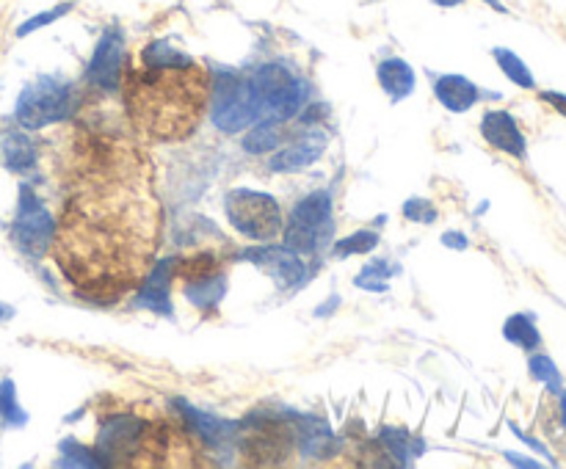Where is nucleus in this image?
Wrapping results in <instances>:
<instances>
[{"label":"nucleus","mask_w":566,"mask_h":469,"mask_svg":"<svg viewBox=\"0 0 566 469\" xmlns=\"http://www.w3.org/2000/svg\"><path fill=\"white\" fill-rule=\"evenodd\" d=\"M72 105H75L72 103V89L67 83L56 81V78H39L23 89L17 108H14V116L28 130H39V127L70 119Z\"/></svg>","instance_id":"obj_6"},{"label":"nucleus","mask_w":566,"mask_h":469,"mask_svg":"<svg viewBox=\"0 0 566 469\" xmlns=\"http://www.w3.org/2000/svg\"><path fill=\"white\" fill-rule=\"evenodd\" d=\"M125 108L133 125L155 141H183L202 122L210 97V72L174 50L166 39L144 47L141 64H125Z\"/></svg>","instance_id":"obj_2"},{"label":"nucleus","mask_w":566,"mask_h":469,"mask_svg":"<svg viewBox=\"0 0 566 469\" xmlns=\"http://www.w3.org/2000/svg\"><path fill=\"white\" fill-rule=\"evenodd\" d=\"M0 414L6 417V423H12V425H23L25 423L23 409H20L17 398H14L12 381H3V384H0Z\"/></svg>","instance_id":"obj_25"},{"label":"nucleus","mask_w":566,"mask_h":469,"mask_svg":"<svg viewBox=\"0 0 566 469\" xmlns=\"http://www.w3.org/2000/svg\"><path fill=\"white\" fill-rule=\"evenodd\" d=\"M125 64H128L125 36L111 28L97 42V50H94L89 69H86V81L92 86H103V89H116V86H122Z\"/></svg>","instance_id":"obj_9"},{"label":"nucleus","mask_w":566,"mask_h":469,"mask_svg":"<svg viewBox=\"0 0 566 469\" xmlns=\"http://www.w3.org/2000/svg\"><path fill=\"white\" fill-rule=\"evenodd\" d=\"M97 450L114 467H194L197 436L169 417L111 414L103 423Z\"/></svg>","instance_id":"obj_3"},{"label":"nucleus","mask_w":566,"mask_h":469,"mask_svg":"<svg viewBox=\"0 0 566 469\" xmlns=\"http://www.w3.org/2000/svg\"><path fill=\"white\" fill-rule=\"evenodd\" d=\"M3 161L12 172H31L36 166V144L23 133H9L3 138Z\"/></svg>","instance_id":"obj_18"},{"label":"nucleus","mask_w":566,"mask_h":469,"mask_svg":"<svg viewBox=\"0 0 566 469\" xmlns=\"http://www.w3.org/2000/svg\"><path fill=\"white\" fill-rule=\"evenodd\" d=\"M542 100L544 103H550L558 111V114L566 116V94H558V92H542Z\"/></svg>","instance_id":"obj_29"},{"label":"nucleus","mask_w":566,"mask_h":469,"mask_svg":"<svg viewBox=\"0 0 566 469\" xmlns=\"http://www.w3.org/2000/svg\"><path fill=\"white\" fill-rule=\"evenodd\" d=\"M481 133L500 152H509L514 158H525V136L520 133L514 116L506 114V111H489V114H484Z\"/></svg>","instance_id":"obj_11"},{"label":"nucleus","mask_w":566,"mask_h":469,"mask_svg":"<svg viewBox=\"0 0 566 469\" xmlns=\"http://www.w3.org/2000/svg\"><path fill=\"white\" fill-rule=\"evenodd\" d=\"M326 141L324 138H304L299 144L279 149L277 155L268 161L271 172H301L324 155Z\"/></svg>","instance_id":"obj_15"},{"label":"nucleus","mask_w":566,"mask_h":469,"mask_svg":"<svg viewBox=\"0 0 566 469\" xmlns=\"http://www.w3.org/2000/svg\"><path fill=\"white\" fill-rule=\"evenodd\" d=\"M486 3H489V6H495L497 12H506V9H503V6H500V3H497V0H486Z\"/></svg>","instance_id":"obj_33"},{"label":"nucleus","mask_w":566,"mask_h":469,"mask_svg":"<svg viewBox=\"0 0 566 469\" xmlns=\"http://www.w3.org/2000/svg\"><path fill=\"white\" fill-rule=\"evenodd\" d=\"M561 420H564V428H566V392H561Z\"/></svg>","instance_id":"obj_32"},{"label":"nucleus","mask_w":566,"mask_h":469,"mask_svg":"<svg viewBox=\"0 0 566 469\" xmlns=\"http://www.w3.org/2000/svg\"><path fill=\"white\" fill-rule=\"evenodd\" d=\"M185 296L191 298V304H197V307L219 304L221 296H224V274L208 276V279H199V282L185 285Z\"/></svg>","instance_id":"obj_19"},{"label":"nucleus","mask_w":566,"mask_h":469,"mask_svg":"<svg viewBox=\"0 0 566 469\" xmlns=\"http://www.w3.org/2000/svg\"><path fill=\"white\" fill-rule=\"evenodd\" d=\"M260 122H288L307 97V86L293 78L288 69L268 64L249 78Z\"/></svg>","instance_id":"obj_4"},{"label":"nucleus","mask_w":566,"mask_h":469,"mask_svg":"<svg viewBox=\"0 0 566 469\" xmlns=\"http://www.w3.org/2000/svg\"><path fill=\"white\" fill-rule=\"evenodd\" d=\"M503 334H506V340L514 345H520V348H536V345L542 343V337L536 332V326L528 315H511L506 326H503Z\"/></svg>","instance_id":"obj_21"},{"label":"nucleus","mask_w":566,"mask_h":469,"mask_svg":"<svg viewBox=\"0 0 566 469\" xmlns=\"http://www.w3.org/2000/svg\"><path fill=\"white\" fill-rule=\"evenodd\" d=\"M382 439L387 442V447H390V453H393V456H401L404 461L417 456V447H415V439H412V436L401 434V431H384Z\"/></svg>","instance_id":"obj_27"},{"label":"nucleus","mask_w":566,"mask_h":469,"mask_svg":"<svg viewBox=\"0 0 566 469\" xmlns=\"http://www.w3.org/2000/svg\"><path fill=\"white\" fill-rule=\"evenodd\" d=\"M158 241L161 205L150 166L100 147L58 218L50 243L58 271L81 298L116 304L144 285Z\"/></svg>","instance_id":"obj_1"},{"label":"nucleus","mask_w":566,"mask_h":469,"mask_svg":"<svg viewBox=\"0 0 566 469\" xmlns=\"http://www.w3.org/2000/svg\"><path fill=\"white\" fill-rule=\"evenodd\" d=\"M172 260H163L152 268L144 285L139 287V304L141 307H150L158 315L172 318V293H169V282H172Z\"/></svg>","instance_id":"obj_12"},{"label":"nucleus","mask_w":566,"mask_h":469,"mask_svg":"<svg viewBox=\"0 0 566 469\" xmlns=\"http://www.w3.org/2000/svg\"><path fill=\"white\" fill-rule=\"evenodd\" d=\"M53 235H56V221L47 213L39 196L23 185L20 188V205H17V218H14L12 227V238L17 243V249L31 257V260H39L45 257V252L53 243Z\"/></svg>","instance_id":"obj_8"},{"label":"nucleus","mask_w":566,"mask_h":469,"mask_svg":"<svg viewBox=\"0 0 566 469\" xmlns=\"http://www.w3.org/2000/svg\"><path fill=\"white\" fill-rule=\"evenodd\" d=\"M404 216L412 221H423V224H431L434 218H437V210L431 207V202H426V199H409L404 207Z\"/></svg>","instance_id":"obj_28"},{"label":"nucleus","mask_w":566,"mask_h":469,"mask_svg":"<svg viewBox=\"0 0 566 469\" xmlns=\"http://www.w3.org/2000/svg\"><path fill=\"white\" fill-rule=\"evenodd\" d=\"M434 94H437V100L448 111L453 114H464V111H470L475 103H478V86L473 81H467L464 75H442L434 81Z\"/></svg>","instance_id":"obj_13"},{"label":"nucleus","mask_w":566,"mask_h":469,"mask_svg":"<svg viewBox=\"0 0 566 469\" xmlns=\"http://www.w3.org/2000/svg\"><path fill=\"white\" fill-rule=\"evenodd\" d=\"M531 376L536 378V381H544V384L553 389V392L561 389V376H558V370H555L553 359H547V356H533Z\"/></svg>","instance_id":"obj_26"},{"label":"nucleus","mask_w":566,"mask_h":469,"mask_svg":"<svg viewBox=\"0 0 566 469\" xmlns=\"http://www.w3.org/2000/svg\"><path fill=\"white\" fill-rule=\"evenodd\" d=\"M243 456H255L257 464H274L290 450V431L285 425L263 420L243 434Z\"/></svg>","instance_id":"obj_10"},{"label":"nucleus","mask_w":566,"mask_h":469,"mask_svg":"<svg viewBox=\"0 0 566 469\" xmlns=\"http://www.w3.org/2000/svg\"><path fill=\"white\" fill-rule=\"evenodd\" d=\"M279 138H282V122H260V125L243 138V149L246 152H268V149L279 147Z\"/></svg>","instance_id":"obj_22"},{"label":"nucleus","mask_w":566,"mask_h":469,"mask_svg":"<svg viewBox=\"0 0 566 469\" xmlns=\"http://www.w3.org/2000/svg\"><path fill=\"white\" fill-rule=\"evenodd\" d=\"M376 75H379V83H382V89L393 103L409 97L412 89H415V69L409 67L404 58H387V61H382L379 69H376Z\"/></svg>","instance_id":"obj_16"},{"label":"nucleus","mask_w":566,"mask_h":469,"mask_svg":"<svg viewBox=\"0 0 566 469\" xmlns=\"http://www.w3.org/2000/svg\"><path fill=\"white\" fill-rule=\"evenodd\" d=\"M213 122L224 133H238L260 122L255 97L249 81L238 78L230 69L216 75V103H213Z\"/></svg>","instance_id":"obj_7"},{"label":"nucleus","mask_w":566,"mask_h":469,"mask_svg":"<svg viewBox=\"0 0 566 469\" xmlns=\"http://www.w3.org/2000/svg\"><path fill=\"white\" fill-rule=\"evenodd\" d=\"M495 61L497 67L506 72V78L509 81H514L517 86H522V89H533V75L531 69L522 64V58L517 56V53H511V50H506V47H495Z\"/></svg>","instance_id":"obj_20"},{"label":"nucleus","mask_w":566,"mask_h":469,"mask_svg":"<svg viewBox=\"0 0 566 469\" xmlns=\"http://www.w3.org/2000/svg\"><path fill=\"white\" fill-rule=\"evenodd\" d=\"M431 3H437V6H445V9H451V6H459L464 0H431Z\"/></svg>","instance_id":"obj_31"},{"label":"nucleus","mask_w":566,"mask_h":469,"mask_svg":"<svg viewBox=\"0 0 566 469\" xmlns=\"http://www.w3.org/2000/svg\"><path fill=\"white\" fill-rule=\"evenodd\" d=\"M442 243L451 246V249H464V246H467V241L462 238V232H448V235L442 238Z\"/></svg>","instance_id":"obj_30"},{"label":"nucleus","mask_w":566,"mask_h":469,"mask_svg":"<svg viewBox=\"0 0 566 469\" xmlns=\"http://www.w3.org/2000/svg\"><path fill=\"white\" fill-rule=\"evenodd\" d=\"M72 9H75V3H61V6H56V9H50V12H42L36 14V17H31L28 23H23L20 28H17V36H28L34 34V31H39V28H45V25L56 23V20H61L64 14H70Z\"/></svg>","instance_id":"obj_24"},{"label":"nucleus","mask_w":566,"mask_h":469,"mask_svg":"<svg viewBox=\"0 0 566 469\" xmlns=\"http://www.w3.org/2000/svg\"><path fill=\"white\" fill-rule=\"evenodd\" d=\"M224 210H227V218L230 224L243 238L257 243H268L282 235V207L274 196L260 194V191H246V188H238V191H230L227 199H224Z\"/></svg>","instance_id":"obj_5"},{"label":"nucleus","mask_w":566,"mask_h":469,"mask_svg":"<svg viewBox=\"0 0 566 469\" xmlns=\"http://www.w3.org/2000/svg\"><path fill=\"white\" fill-rule=\"evenodd\" d=\"M252 260L257 265H263L268 274L277 279L282 287H290V285H299L301 279H304V263H301L299 257L293 249H263V252L252 254Z\"/></svg>","instance_id":"obj_14"},{"label":"nucleus","mask_w":566,"mask_h":469,"mask_svg":"<svg viewBox=\"0 0 566 469\" xmlns=\"http://www.w3.org/2000/svg\"><path fill=\"white\" fill-rule=\"evenodd\" d=\"M329 210H332V196L326 191H315L296 205L290 224L304 229H321L329 221Z\"/></svg>","instance_id":"obj_17"},{"label":"nucleus","mask_w":566,"mask_h":469,"mask_svg":"<svg viewBox=\"0 0 566 469\" xmlns=\"http://www.w3.org/2000/svg\"><path fill=\"white\" fill-rule=\"evenodd\" d=\"M379 246V235L376 232H368V229H362V232H354V235H348L343 241L335 243V254L337 260H343V257H351V254H368L373 252Z\"/></svg>","instance_id":"obj_23"},{"label":"nucleus","mask_w":566,"mask_h":469,"mask_svg":"<svg viewBox=\"0 0 566 469\" xmlns=\"http://www.w3.org/2000/svg\"><path fill=\"white\" fill-rule=\"evenodd\" d=\"M0 318H6V309L0 307Z\"/></svg>","instance_id":"obj_34"}]
</instances>
